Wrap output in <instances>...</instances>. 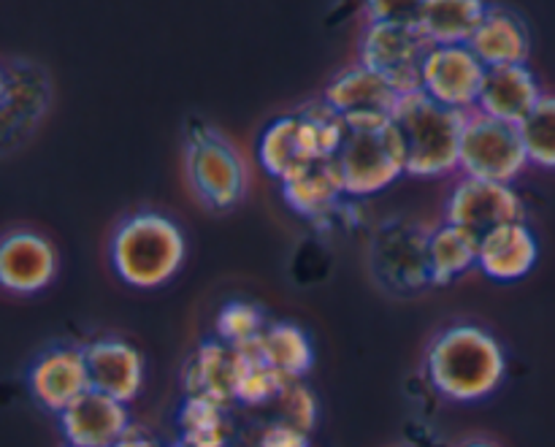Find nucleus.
Returning <instances> with one entry per match:
<instances>
[{
    "instance_id": "7c9ffc66",
    "label": "nucleus",
    "mask_w": 555,
    "mask_h": 447,
    "mask_svg": "<svg viewBox=\"0 0 555 447\" xmlns=\"http://www.w3.org/2000/svg\"><path fill=\"white\" fill-rule=\"evenodd\" d=\"M258 447H312L309 445L307 432L291 426V423H271V426L263 429L260 434Z\"/></svg>"
},
{
    "instance_id": "72a5a7b5",
    "label": "nucleus",
    "mask_w": 555,
    "mask_h": 447,
    "mask_svg": "<svg viewBox=\"0 0 555 447\" xmlns=\"http://www.w3.org/2000/svg\"><path fill=\"white\" fill-rule=\"evenodd\" d=\"M171 447H188L184 443H177V445H171Z\"/></svg>"
},
{
    "instance_id": "ddd939ff",
    "label": "nucleus",
    "mask_w": 555,
    "mask_h": 447,
    "mask_svg": "<svg viewBox=\"0 0 555 447\" xmlns=\"http://www.w3.org/2000/svg\"><path fill=\"white\" fill-rule=\"evenodd\" d=\"M488 68L469 43L461 47H431L423 60L421 90L442 106L455 112H475L486 85Z\"/></svg>"
},
{
    "instance_id": "2eb2a0df",
    "label": "nucleus",
    "mask_w": 555,
    "mask_h": 447,
    "mask_svg": "<svg viewBox=\"0 0 555 447\" xmlns=\"http://www.w3.org/2000/svg\"><path fill=\"white\" fill-rule=\"evenodd\" d=\"M60 271V253L52 239L30 228H11L0 244V282L14 296L47 291Z\"/></svg>"
},
{
    "instance_id": "f3484780",
    "label": "nucleus",
    "mask_w": 555,
    "mask_h": 447,
    "mask_svg": "<svg viewBox=\"0 0 555 447\" xmlns=\"http://www.w3.org/2000/svg\"><path fill=\"white\" fill-rule=\"evenodd\" d=\"M57 426L68 447H114L133 423L128 405L98 391H87L63 416H57Z\"/></svg>"
},
{
    "instance_id": "cd10ccee",
    "label": "nucleus",
    "mask_w": 555,
    "mask_h": 447,
    "mask_svg": "<svg viewBox=\"0 0 555 447\" xmlns=\"http://www.w3.org/2000/svg\"><path fill=\"white\" fill-rule=\"evenodd\" d=\"M266 329H269V320H266L263 307L247 298H231L222 304L215 318V336L233 350L260 340Z\"/></svg>"
},
{
    "instance_id": "2f4dec72",
    "label": "nucleus",
    "mask_w": 555,
    "mask_h": 447,
    "mask_svg": "<svg viewBox=\"0 0 555 447\" xmlns=\"http://www.w3.org/2000/svg\"><path fill=\"white\" fill-rule=\"evenodd\" d=\"M114 447H160V443L141 426H130V432Z\"/></svg>"
},
{
    "instance_id": "7ed1b4c3",
    "label": "nucleus",
    "mask_w": 555,
    "mask_h": 447,
    "mask_svg": "<svg viewBox=\"0 0 555 447\" xmlns=\"http://www.w3.org/2000/svg\"><path fill=\"white\" fill-rule=\"evenodd\" d=\"M345 139V123L325 106L312 101L298 112L280 114L258 136V163L280 184L301 177L318 163H331Z\"/></svg>"
},
{
    "instance_id": "f257e3e1",
    "label": "nucleus",
    "mask_w": 555,
    "mask_h": 447,
    "mask_svg": "<svg viewBox=\"0 0 555 447\" xmlns=\"http://www.w3.org/2000/svg\"><path fill=\"white\" fill-rule=\"evenodd\" d=\"M426 380L442 399L475 405L496 394L507 380V350L477 323H450L434 334L423 358Z\"/></svg>"
},
{
    "instance_id": "20e7f679",
    "label": "nucleus",
    "mask_w": 555,
    "mask_h": 447,
    "mask_svg": "<svg viewBox=\"0 0 555 447\" xmlns=\"http://www.w3.org/2000/svg\"><path fill=\"white\" fill-rule=\"evenodd\" d=\"M469 112L442 106L417 90L399 98L393 125L406 146V177L442 179L461 168V141Z\"/></svg>"
},
{
    "instance_id": "c85d7f7f",
    "label": "nucleus",
    "mask_w": 555,
    "mask_h": 447,
    "mask_svg": "<svg viewBox=\"0 0 555 447\" xmlns=\"http://www.w3.org/2000/svg\"><path fill=\"white\" fill-rule=\"evenodd\" d=\"M531 166L555 171V95L542 98L534 112L520 125Z\"/></svg>"
},
{
    "instance_id": "f03ea898",
    "label": "nucleus",
    "mask_w": 555,
    "mask_h": 447,
    "mask_svg": "<svg viewBox=\"0 0 555 447\" xmlns=\"http://www.w3.org/2000/svg\"><path fill=\"white\" fill-rule=\"evenodd\" d=\"M108 260L119 282L128 288L157 291L182 271L188 260V237L166 212H133L114 228Z\"/></svg>"
},
{
    "instance_id": "393cba45",
    "label": "nucleus",
    "mask_w": 555,
    "mask_h": 447,
    "mask_svg": "<svg viewBox=\"0 0 555 447\" xmlns=\"http://www.w3.org/2000/svg\"><path fill=\"white\" fill-rule=\"evenodd\" d=\"M477 255H480V237L464 228L448 226V222L434 226L431 242H428L434 288H448L450 282L477 269Z\"/></svg>"
},
{
    "instance_id": "6e6552de",
    "label": "nucleus",
    "mask_w": 555,
    "mask_h": 447,
    "mask_svg": "<svg viewBox=\"0 0 555 447\" xmlns=\"http://www.w3.org/2000/svg\"><path fill=\"white\" fill-rule=\"evenodd\" d=\"M428 52L431 43L417 22H366L358 41V63L388 79L401 95L421 90L423 60Z\"/></svg>"
},
{
    "instance_id": "f8f14e48",
    "label": "nucleus",
    "mask_w": 555,
    "mask_h": 447,
    "mask_svg": "<svg viewBox=\"0 0 555 447\" xmlns=\"http://www.w3.org/2000/svg\"><path fill=\"white\" fill-rule=\"evenodd\" d=\"M25 383L38 407L54 412V416H63L74 401L92 391L85 345L54 342V345L43 347L27 367Z\"/></svg>"
},
{
    "instance_id": "a878e982",
    "label": "nucleus",
    "mask_w": 555,
    "mask_h": 447,
    "mask_svg": "<svg viewBox=\"0 0 555 447\" xmlns=\"http://www.w3.org/2000/svg\"><path fill=\"white\" fill-rule=\"evenodd\" d=\"M236 353H238V380H236V394H233V401L244 407H260V405H269V401H280V396L285 394L291 380L282 378L276 369H271L269 363L263 361L258 340L249 342V345L244 347H236Z\"/></svg>"
},
{
    "instance_id": "c756f323",
    "label": "nucleus",
    "mask_w": 555,
    "mask_h": 447,
    "mask_svg": "<svg viewBox=\"0 0 555 447\" xmlns=\"http://www.w3.org/2000/svg\"><path fill=\"white\" fill-rule=\"evenodd\" d=\"M282 416H285V423L301 429V432H312L314 423H318V399H314L312 391L304 383H291L285 388V394L280 396Z\"/></svg>"
},
{
    "instance_id": "39448f33",
    "label": "nucleus",
    "mask_w": 555,
    "mask_h": 447,
    "mask_svg": "<svg viewBox=\"0 0 555 447\" xmlns=\"http://www.w3.org/2000/svg\"><path fill=\"white\" fill-rule=\"evenodd\" d=\"M184 177L195 201L215 215H225L247 199V161L222 130L201 119H190L184 130Z\"/></svg>"
},
{
    "instance_id": "6ab92c4d",
    "label": "nucleus",
    "mask_w": 555,
    "mask_h": 447,
    "mask_svg": "<svg viewBox=\"0 0 555 447\" xmlns=\"http://www.w3.org/2000/svg\"><path fill=\"white\" fill-rule=\"evenodd\" d=\"M540 239L529 222H509L480 239L477 269L493 282H518L534 271Z\"/></svg>"
},
{
    "instance_id": "dca6fc26",
    "label": "nucleus",
    "mask_w": 555,
    "mask_h": 447,
    "mask_svg": "<svg viewBox=\"0 0 555 447\" xmlns=\"http://www.w3.org/2000/svg\"><path fill=\"white\" fill-rule=\"evenodd\" d=\"M92 391L130 405L144 388V353L122 336H95L85 345Z\"/></svg>"
},
{
    "instance_id": "5701e85b",
    "label": "nucleus",
    "mask_w": 555,
    "mask_h": 447,
    "mask_svg": "<svg viewBox=\"0 0 555 447\" xmlns=\"http://www.w3.org/2000/svg\"><path fill=\"white\" fill-rule=\"evenodd\" d=\"M486 11L482 0H428L421 3L417 25L431 47H461L472 41Z\"/></svg>"
},
{
    "instance_id": "412c9836",
    "label": "nucleus",
    "mask_w": 555,
    "mask_h": 447,
    "mask_svg": "<svg viewBox=\"0 0 555 447\" xmlns=\"http://www.w3.org/2000/svg\"><path fill=\"white\" fill-rule=\"evenodd\" d=\"M238 380V353L217 336L201 342L184 367V394L204 396L225 407L233 401Z\"/></svg>"
},
{
    "instance_id": "4468645a",
    "label": "nucleus",
    "mask_w": 555,
    "mask_h": 447,
    "mask_svg": "<svg viewBox=\"0 0 555 447\" xmlns=\"http://www.w3.org/2000/svg\"><path fill=\"white\" fill-rule=\"evenodd\" d=\"M399 98L401 92L388 79L369 71L366 65L356 63L350 68L339 71L325 85L320 101L341 123H383V119L393 117Z\"/></svg>"
},
{
    "instance_id": "9d476101",
    "label": "nucleus",
    "mask_w": 555,
    "mask_h": 447,
    "mask_svg": "<svg viewBox=\"0 0 555 447\" xmlns=\"http://www.w3.org/2000/svg\"><path fill=\"white\" fill-rule=\"evenodd\" d=\"M529 166V152L518 125L469 112L461 141V171L466 177L513 184Z\"/></svg>"
},
{
    "instance_id": "1a4fd4ad",
    "label": "nucleus",
    "mask_w": 555,
    "mask_h": 447,
    "mask_svg": "<svg viewBox=\"0 0 555 447\" xmlns=\"http://www.w3.org/2000/svg\"><path fill=\"white\" fill-rule=\"evenodd\" d=\"M52 106V79L41 63L27 58H5L0 71V119L3 155L33 139Z\"/></svg>"
},
{
    "instance_id": "a211bd4d",
    "label": "nucleus",
    "mask_w": 555,
    "mask_h": 447,
    "mask_svg": "<svg viewBox=\"0 0 555 447\" xmlns=\"http://www.w3.org/2000/svg\"><path fill=\"white\" fill-rule=\"evenodd\" d=\"M545 98L534 71L529 65H507V68H488L480 101L475 112L499 123L524 125L526 117Z\"/></svg>"
},
{
    "instance_id": "473e14b6",
    "label": "nucleus",
    "mask_w": 555,
    "mask_h": 447,
    "mask_svg": "<svg viewBox=\"0 0 555 447\" xmlns=\"http://www.w3.org/2000/svg\"><path fill=\"white\" fill-rule=\"evenodd\" d=\"M461 447H499V445L488 443V439H469V443H464Z\"/></svg>"
},
{
    "instance_id": "4be33fe9",
    "label": "nucleus",
    "mask_w": 555,
    "mask_h": 447,
    "mask_svg": "<svg viewBox=\"0 0 555 447\" xmlns=\"http://www.w3.org/2000/svg\"><path fill=\"white\" fill-rule=\"evenodd\" d=\"M280 193L282 201L287 204V209L312 222L328 220V217L334 215V212H339L341 204L347 201L345 190H341L339 184V177H336L331 163H318V166L309 168L301 177L280 184Z\"/></svg>"
},
{
    "instance_id": "aec40b11",
    "label": "nucleus",
    "mask_w": 555,
    "mask_h": 447,
    "mask_svg": "<svg viewBox=\"0 0 555 447\" xmlns=\"http://www.w3.org/2000/svg\"><path fill=\"white\" fill-rule=\"evenodd\" d=\"M469 47L486 68L529 65L531 36L524 16L507 5H488Z\"/></svg>"
},
{
    "instance_id": "b1692460",
    "label": "nucleus",
    "mask_w": 555,
    "mask_h": 447,
    "mask_svg": "<svg viewBox=\"0 0 555 447\" xmlns=\"http://www.w3.org/2000/svg\"><path fill=\"white\" fill-rule=\"evenodd\" d=\"M260 356L291 383H304L314 367L312 336L293 320H271L258 340Z\"/></svg>"
},
{
    "instance_id": "423d86ee",
    "label": "nucleus",
    "mask_w": 555,
    "mask_h": 447,
    "mask_svg": "<svg viewBox=\"0 0 555 447\" xmlns=\"http://www.w3.org/2000/svg\"><path fill=\"white\" fill-rule=\"evenodd\" d=\"M347 199H372L406 177V146L393 119L345 123V139L331 161Z\"/></svg>"
},
{
    "instance_id": "0eeeda50",
    "label": "nucleus",
    "mask_w": 555,
    "mask_h": 447,
    "mask_svg": "<svg viewBox=\"0 0 555 447\" xmlns=\"http://www.w3.org/2000/svg\"><path fill=\"white\" fill-rule=\"evenodd\" d=\"M434 226L412 217H388L369 239V274L385 293L399 298L421 296L431 282L428 242Z\"/></svg>"
},
{
    "instance_id": "bb28decb",
    "label": "nucleus",
    "mask_w": 555,
    "mask_h": 447,
    "mask_svg": "<svg viewBox=\"0 0 555 447\" xmlns=\"http://www.w3.org/2000/svg\"><path fill=\"white\" fill-rule=\"evenodd\" d=\"M179 432L188 447H228L225 407L204 396H184L179 407Z\"/></svg>"
},
{
    "instance_id": "9b49d317",
    "label": "nucleus",
    "mask_w": 555,
    "mask_h": 447,
    "mask_svg": "<svg viewBox=\"0 0 555 447\" xmlns=\"http://www.w3.org/2000/svg\"><path fill=\"white\" fill-rule=\"evenodd\" d=\"M442 217L448 226L464 228L482 239L509 222H526V201L513 184L464 177L450 190Z\"/></svg>"
}]
</instances>
